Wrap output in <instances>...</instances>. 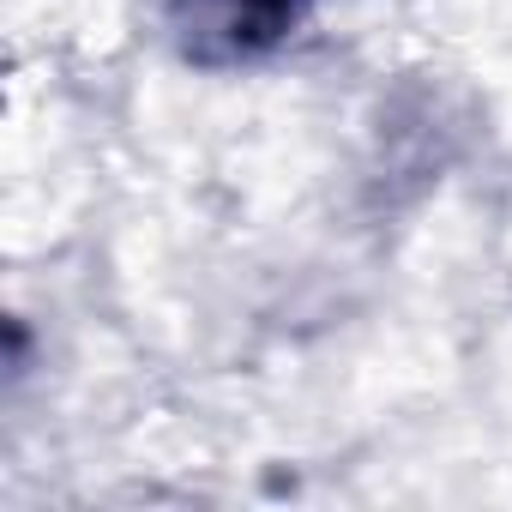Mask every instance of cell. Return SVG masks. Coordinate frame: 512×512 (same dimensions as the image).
<instances>
[{
    "label": "cell",
    "instance_id": "1",
    "mask_svg": "<svg viewBox=\"0 0 512 512\" xmlns=\"http://www.w3.org/2000/svg\"><path fill=\"white\" fill-rule=\"evenodd\" d=\"M205 7L223 13V31H229L241 49H253L260 37H278V31H284V19L296 13V0H205Z\"/></svg>",
    "mask_w": 512,
    "mask_h": 512
}]
</instances>
